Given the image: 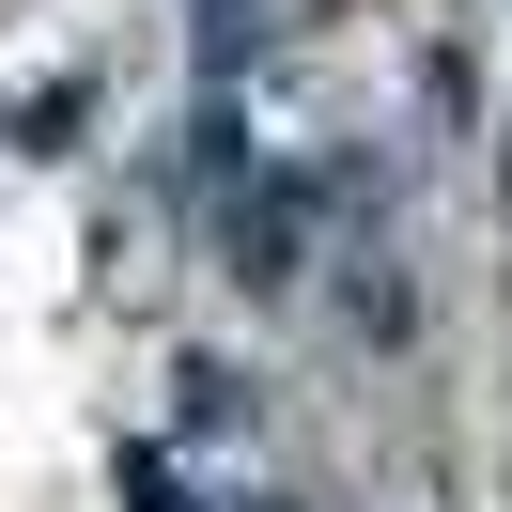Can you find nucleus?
<instances>
[{"label": "nucleus", "mask_w": 512, "mask_h": 512, "mask_svg": "<svg viewBox=\"0 0 512 512\" xmlns=\"http://www.w3.org/2000/svg\"><path fill=\"white\" fill-rule=\"evenodd\" d=\"M295 187H264V202H233V280H295Z\"/></svg>", "instance_id": "obj_1"}]
</instances>
